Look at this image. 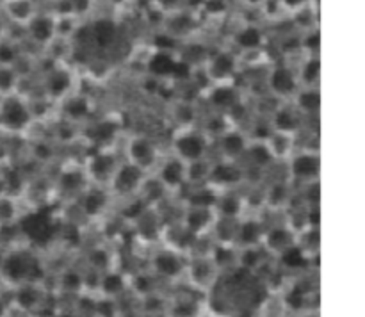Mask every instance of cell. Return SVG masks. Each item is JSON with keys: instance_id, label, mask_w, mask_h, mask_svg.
Masks as SVG:
<instances>
[{"instance_id": "obj_1", "label": "cell", "mask_w": 365, "mask_h": 317, "mask_svg": "<svg viewBox=\"0 0 365 317\" xmlns=\"http://www.w3.org/2000/svg\"><path fill=\"white\" fill-rule=\"evenodd\" d=\"M31 114H29L27 105L21 100L14 96H6L0 103V121L9 130H21L27 127Z\"/></svg>"}, {"instance_id": "obj_2", "label": "cell", "mask_w": 365, "mask_h": 317, "mask_svg": "<svg viewBox=\"0 0 365 317\" xmlns=\"http://www.w3.org/2000/svg\"><path fill=\"white\" fill-rule=\"evenodd\" d=\"M175 148H177L178 155L184 159L198 160L205 153V142L198 134H182L175 141Z\"/></svg>"}, {"instance_id": "obj_3", "label": "cell", "mask_w": 365, "mask_h": 317, "mask_svg": "<svg viewBox=\"0 0 365 317\" xmlns=\"http://www.w3.org/2000/svg\"><path fill=\"white\" fill-rule=\"evenodd\" d=\"M29 34L34 41L46 43L53 38L56 34V21L46 14H34L31 20L27 21Z\"/></svg>"}, {"instance_id": "obj_4", "label": "cell", "mask_w": 365, "mask_h": 317, "mask_svg": "<svg viewBox=\"0 0 365 317\" xmlns=\"http://www.w3.org/2000/svg\"><path fill=\"white\" fill-rule=\"evenodd\" d=\"M128 153L132 157V164H135L138 167L148 166V164H152L153 157H155L153 145L145 137L132 139L130 146H128Z\"/></svg>"}, {"instance_id": "obj_5", "label": "cell", "mask_w": 365, "mask_h": 317, "mask_svg": "<svg viewBox=\"0 0 365 317\" xmlns=\"http://www.w3.org/2000/svg\"><path fill=\"white\" fill-rule=\"evenodd\" d=\"M139 178H141V167L130 162L118 170V173L114 175V185H116L118 191L128 192L135 189V185L139 184Z\"/></svg>"}, {"instance_id": "obj_6", "label": "cell", "mask_w": 365, "mask_h": 317, "mask_svg": "<svg viewBox=\"0 0 365 317\" xmlns=\"http://www.w3.org/2000/svg\"><path fill=\"white\" fill-rule=\"evenodd\" d=\"M319 171V159L312 153H303L292 160V173L299 178H312Z\"/></svg>"}, {"instance_id": "obj_7", "label": "cell", "mask_w": 365, "mask_h": 317, "mask_svg": "<svg viewBox=\"0 0 365 317\" xmlns=\"http://www.w3.org/2000/svg\"><path fill=\"white\" fill-rule=\"evenodd\" d=\"M2 273L6 274V276L9 278V280H13V281L24 280V278L27 276V273H29L27 260H25L24 256H18V255L9 256V259L4 260Z\"/></svg>"}, {"instance_id": "obj_8", "label": "cell", "mask_w": 365, "mask_h": 317, "mask_svg": "<svg viewBox=\"0 0 365 317\" xmlns=\"http://www.w3.org/2000/svg\"><path fill=\"white\" fill-rule=\"evenodd\" d=\"M262 32H260V28L255 27V25H246L245 28H241V31L235 34V41H237L239 46L245 50L259 48V46L262 45Z\"/></svg>"}, {"instance_id": "obj_9", "label": "cell", "mask_w": 365, "mask_h": 317, "mask_svg": "<svg viewBox=\"0 0 365 317\" xmlns=\"http://www.w3.org/2000/svg\"><path fill=\"white\" fill-rule=\"evenodd\" d=\"M234 70H235V59L234 56L228 52L217 53V56H214L212 61H210V73H212L216 78L228 77V75L234 73Z\"/></svg>"}, {"instance_id": "obj_10", "label": "cell", "mask_w": 365, "mask_h": 317, "mask_svg": "<svg viewBox=\"0 0 365 317\" xmlns=\"http://www.w3.org/2000/svg\"><path fill=\"white\" fill-rule=\"evenodd\" d=\"M184 177L185 167L180 160H168L163 166V170H160V180H163L164 185H170V187L180 184Z\"/></svg>"}, {"instance_id": "obj_11", "label": "cell", "mask_w": 365, "mask_h": 317, "mask_svg": "<svg viewBox=\"0 0 365 317\" xmlns=\"http://www.w3.org/2000/svg\"><path fill=\"white\" fill-rule=\"evenodd\" d=\"M114 36H116V27L113 21L100 20L93 27V39L98 46H109L114 41Z\"/></svg>"}, {"instance_id": "obj_12", "label": "cell", "mask_w": 365, "mask_h": 317, "mask_svg": "<svg viewBox=\"0 0 365 317\" xmlns=\"http://www.w3.org/2000/svg\"><path fill=\"white\" fill-rule=\"evenodd\" d=\"M271 88L280 93V95H289L294 89V77L285 68H278L271 75Z\"/></svg>"}, {"instance_id": "obj_13", "label": "cell", "mask_w": 365, "mask_h": 317, "mask_svg": "<svg viewBox=\"0 0 365 317\" xmlns=\"http://www.w3.org/2000/svg\"><path fill=\"white\" fill-rule=\"evenodd\" d=\"M7 13L16 21H29L34 16L31 0H7Z\"/></svg>"}, {"instance_id": "obj_14", "label": "cell", "mask_w": 365, "mask_h": 317, "mask_svg": "<svg viewBox=\"0 0 365 317\" xmlns=\"http://www.w3.org/2000/svg\"><path fill=\"white\" fill-rule=\"evenodd\" d=\"M70 85V75L66 71H52L46 78V89L52 96H61Z\"/></svg>"}, {"instance_id": "obj_15", "label": "cell", "mask_w": 365, "mask_h": 317, "mask_svg": "<svg viewBox=\"0 0 365 317\" xmlns=\"http://www.w3.org/2000/svg\"><path fill=\"white\" fill-rule=\"evenodd\" d=\"M245 137H242L241 134H237V132H228V134H225L223 139H221V150L230 157L239 155V153L245 150Z\"/></svg>"}, {"instance_id": "obj_16", "label": "cell", "mask_w": 365, "mask_h": 317, "mask_svg": "<svg viewBox=\"0 0 365 317\" xmlns=\"http://www.w3.org/2000/svg\"><path fill=\"white\" fill-rule=\"evenodd\" d=\"M114 160L110 155H98L93 157L91 160V173L95 175L98 180H106L110 173H113Z\"/></svg>"}, {"instance_id": "obj_17", "label": "cell", "mask_w": 365, "mask_h": 317, "mask_svg": "<svg viewBox=\"0 0 365 317\" xmlns=\"http://www.w3.org/2000/svg\"><path fill=\"white\" fill-rule=\"evenodd\" d=\"M155 267L163 274H168V276H175V274L180 271V262L175 255L171 253H160L155 259Z\"/></svg>"}, {"instance_id": "obj_18", "label": "cell", "mask_w": 365, "mask_h": 317, "mask_svg": "<svg viewBox=\"0 0 365 317\" xmlns=\"http://www.w3.org/2000/svg\"><path fill=\"white\" fill-rule=\"evenodd\" d=\"M209 210L207 207H195V210L187 214V227L191 232H200L209 223Z\"/></svg>"}, {"instance_id": "obj_19", "label": "cell", "mask_w": 365, "mask_h": 317, "mask_svg": "<svg viewBox=\"0 0 365 317\" xmlns=\"http://www.w3.org/2000/svg\"><path fill=\"white\" fill-rule=\"evenodd\" d=\"M210 98H212L214 105L230 107V105H234V103H235V98H237V95H235V91L230 88V85H221V88L214 89L212 95H210Z\"/></svg>"}, {"instance_id": "obj_20", "label": "cell", "mask_w": 365, "mask_h": 317, "mask_svg": "<svg viewBox=\"0 0 365 317\" xmlns=\"http://www.w3.org/2000/svg\"><path fill=\"white\" fill-rule=\"evenodd\" d=\"M150 68H152V71L155 75H170V73H173L175 61L171 59L168 53L160 52V53H157L152 61H150Z\"/></svg>"}, {"instance_id": "obj_21", "label": "cell", "mask_w": 365, "mask_h": 317, "mask_svg": "<svg viewBox=\"0 0 365 317\" xmlns=\"http://www.w3.org/2000/svg\"><path fill=\"white\" fill-rule=\"evenodd\" d=\"M24 228L31 237L43 239L46 235V232H48V223H46V219H43L41 216H32L25 221Z\"/></svg>"}, {"instance_id": "obj_22", "label": "cell", "mask_w": 365, "mask_h": 317, "mask_svg": "<svg viewBox=\"0 0 365 317\" xmlns=\"http://www.w3.org/2000/svg\"><path fill=\"white\" fill-rule=\"evenodd\" d=\"M212 177L216 178L220 184H232V182H235L239 178V170L228 162L217 164L212 170Z\"/></svg>"}, {"instance_id": "obj_23", "label": "cell", "mask_w": 365, "mask_h": 317, "mask_svg": "<svg viewBox=\"0 0 365 317\" xmlns=\"http://www.w3.org/2000/svg\"><path fill=\"white\" fill-rule=\"evenodd\" d=\"M14 85H16V73L13 66L0 64V95H9Z\"/></svg>"}, {"instance_id": "obj_24", "label": "cell", "mask_w": 365, "mask_h": 317, "mask_svg": "<svg viewBox=\"0 0 365 317\" xmlns=\"http://www.w3.org/2000/svg\"><path fill=\"white\" fill-rule=\"evenodd\" d=\"M106 205V196L102 191H91L84 196V210L88 214H98Z\"/></svg>"}, {"instance_id": "obj_25", "label": "cell", "mask_w": 365, "mask_h": 317, "mask_svg": "<svg viewBox=\"0 0 365 317\" xmlns=\"http://www.w3.org/2000/svg\"><path fill=\"white\" fill-rule=\"evenodd\" d=\"M267 242H269V246L273 249H282L284 251L291 244V234L285 228H274L269 234V237H267Z\"/></svg>"}, {"instance_id": "obj_26", "label": "cell", "mask_w": 365, "mask_h": 317, "mask_svg": "<svg viewBox=\"0 0 365 317\" xmlns=\"http://www.w3.org/2000/svg\"><path fill=\"white\" fill-rule=\"evenodd\" d=\"M18 59V52L14 48V45L6 39H0V64L4 66H13Z\"/></svg>"}, {"instance_id": "obj_27", "label": "cell", "mask_w": 365, "mask_h": 317, "mask_svg": "<svg viewBox=\"0 0 365 317\" xmlns=\"http://www.w3.org/2000/svg\"><path fill=\"white\" fill-rule=\"evenodd\" d=\"M250 157H252L253 162L259 164V166H266L271 160V157H273V152H271V148H267L266 145L259 142V145H253L252 148H250Z\"/></svg>"}, {"instance_id": "obj_28", "label": "cell", "mask_w": 365, "mask_h": 317, "mask_svg": "<svg viewBox=\"0 0 365 317\" xmlns=\"http://www.w3.org/2000/svg\"><path fill=\"white\" fill-rule=\"evenodd\" d=\"M274 123L280 132H291L296 128V118L291 110H278V114L274 116Z\"/></svg>"}, {"instance_id": "obj_29", "label": "cell", "mask_w": 365, "mask_h": 317, "mask_svg": "<svg viewBox=\"0 0 365 317\" xmlns=\"http://www.w3.org/2000/svg\"><path fill=\"white\" fill-rule=\"evenodd\" d=\"M89 110V103L86 98H73L66 103V113L71 118H82L86 116Z\"/></svg>"}, {"instance_id": "obj_30", "label": "cell", "mask_w": 365, "mask_h": 317, "mask_svg": "<svg viewBox=\"0 0 365 317\" xmlns=\"http://www.w3.org/2000/svg\"><path fill=\"white\" fill-rule=\"evenodd\" d=\"M284 262L291 267H299L305 264V256H303L302 249L299 248L289 246L287 249H284Z\"/></svg>"}, {"instance_id": "obj_31", "label": "cell", "mask_w": 365, "mask_h": 317, "mask_svg": "<svg viewBox=\"0 0 365 317\" xmlns=\"http://www.w3.org/2000/svg\"><path fill=\"white\" fill-rule=\"evenodd\" d=\"M16 301H18V305L21 306V308H32V306L38 303V294H36L34 289L25 287V289H21L20 292H18Z\"/></svg>"}, {"instance_id": "obj_32", "label": "cell", "mask_w": 365, "mask_h": 317, "mask_svg": "<svg viewBox=\"0 0 365 317\" xmlns=\"http://www.w3.org/2000/svg\"><path fill=\"white\" fill-rule=\"evenodd\" d=\"M260 237V227L255 221H248L241 228V239L245 242H255Z\"/></svg>"}, {"instance_id": "obj_33", "label": "cell", "mask_w": 365, "mask_h": 317, "mask_svg": "<svg viewBox=\"0 0 365 317\" xmlns=\"http://www.w3.org/2000/svg\"><path fill=\"white\" fill-rule=\"evenodd\" d=\"M317 77H319V61H317L316 57H312V59L307 61V64L303 66V78H305L307 82H314Z\"/></svg>"}, {"instance_id": "obj_34", "label": "cell", "mask_w": 365, "mask_h": 317, "mask_svg": "<svg viewBox=\"0 0 365 317\" xmlns=\"http://www.w3.org/2000/svg\"><path fill=\"white\" fill-rule=\"evenodd\" d=\"M299 105L305 110H314L319 107V95L316 91H305L299 96Z\"/></svg>"}, {"instance_id": "obj_35", "label": "cell", "mask_w": 365, "mask_h": 317, "mask_svg": "<svg viewBox=\"0 0 365 317\" xmlns=\"http://www.w3.org/2000/svg\"><path fill=\"white\" fill-rule=\"evenodd\" d=\"M121 287H123V280H121L118 274H109V276L103 280V291H106L107 294H116V292L121 291Z\"/></svg>"}, {"instance_id": "obj_36", "label": "cell", "mask_w": 365, "mask_h": 317, "mask_svg": "<svg viewBox=\"0 0 365 317\" xmlns=\"http://www.w3.org/2000/svg\"><path fill=\"white\" fill-rule=\"evenodd\" d=\"M68 13H86L89 9V0H63Z\"/></svg>"}, {"instance_id": "obj_37", "label": "cell", "mask_w": 365, "mask_h": 317, "mask_svg": "<svg viewBox=\"0 0 365 317\" xmlns=\"http://www.w3.org/2000/svg\"><path fill=\"white\" fill-rule=\"evenodd\" d=\"M82 184V177L77 171H68L63 175V185L64 189H77Z\"/></svg>"}, {"instance_id": "obj_38", "label": "cell", "mask_w": 365, "mask_h": 317, "mask_svg": "<svg viewBox=\"0 0 365 317\" xmlns=\"http://www.w3.org/2000/svg\"><path fill=\"white\" fill-rule=\"evenodd\" d=\"M205 7L212 14L223 13L225 7H227V0H205Z\"/></svg>"}, {"instance_id": "obj_39", "label": "cell", "mask_w": 365, "mask_h": 317, "mask_svg": "<svg viewBox=\"0 0 365 317\" xmlns=\"http://www.w3.org/2000/svg\"><path fill=\"white\" fill-rule=\"evenodd\" d=\"M221 209H223V212L228 214V216H234V214L239 210V199L237 198L223 199V203H221Z\"/></svg>"}, {"instance_id": "obj_40", "label": "cell", "mask_w": 365, "mask_h": 317, "mask_svg": "<svg viewBox=\"0 0 365 317\" xmlns=\"http://www.w3.org/2000/svg\"><path fill=\"white\" fill-rule=\"evenodd\" d=\"M189 27H191V18L185 16V14H182L180 18H175V24L171 25V31H189Z\"/></svg>"}, {"instance_id": "obj_41", "label": "cell", "mask_w": 365, "mask_h": 317, "mask_svg": "<svg viewBox=\"0 0 365 317\" xmlns=\"http://www.w3.org/2000/svg\"><path fill=\"white\" fill-rule=\"evenodd\" d=\"M175 316L177 317H192L195 316V306L189 305V303H180V305L175 308Z\"/></svg>"}, {"instance_id": "obj_42", "label": "cell", "mask_w": 365, "mask_h": 317, "mask_svg": "<svg viewBox=\"0 0 365 317\" xmlns=\"http://www.w3.org/2000/svg\"><path fill=\"white\" fill-rule=\"evenodd\" d=\"M305 46L310 50H317L319 48V32L312 31L309 32V36L305 38Z\"/></svg>"}, {"instance_id": "obj_43", "label": "cell", "mask_w": 365, "mask_h": 317, "mask_svg": "<svg viewBox=\"0 0 365 317\" xmlns=\"http://www.w3.org/2000/svg\"><path fill=\"white\" fill-rule=\"evenodd\" d=\"M64 285L68 289H78L81 287V276L77 273H66L64 274Z\"/></svg>"}, {"instance_id": "obj_44", "label": "cell", "mask_w": 365, "mask_h": 317, "mask_svg": "<svg viewBox=\"0 0 365 317\" xmlns=\"http://www.w3.org/2000/svg\"><path fill=\"white\" fill-rule=\"evenodd\" d=\"M242 262H245L248 267H253L257 262H259V255H257V251H252V249H250V251L245 253V259H242Z\"/></svg>"}, {"instance_id": "obj_45", "label": "cell", "mask_w": 365, "mask_h": 317, "mask_svg": "<svg viewBox=\"0 0 365 317\" xmlns=\"http://www.w3.org/2000/svg\"><path fill=\"white\" fill-rule=\"evenodd\" d=\"M182 0H157V4H159L163 9L166 11H171V9H177L178 4H180Z\"/></svg>"}, {"instance_id": "obj_46", "label": "cell", "mask_w": 365, "mask_h": 317, "mask_svg": "<svg viewBox=\"0 0 365 317\" xmlns=\"http://www.w3.org/2000/svg\"><path fill=\"white\" fill-rule=\"evenodd\" d=\"M289 9H302L305 6V0H282Z\"/></svg>"}, {"instance_id": "obj_47", "label": "cell", "mask_w": 365, "mask_h": 317, "mask_svg": "<svg viewBox=\"0 0 365 317\" xmlns=\"http://www.w3.org/2000/svg\"><path fill=\"white\" fill-rule=\"evenodd\" d=\"M302 301H303V292L299 291V289H296V291L292 292V296H291V305L299 306V305H302Z\"/></svg>"}, {"instance_id": "obj_48", "label": "cell", "mask_w": 365, "mask_h": 317, "mask_svg": "<svg viewBox=\"0 0 365 317\" xmlns=\"http://www.w3.org/2000/svg\"><path fill=\"white\" fill-rule=\"evenodd\" d=\"M93 262H96L98 266H106V253L103 251L93 253Z\"/></svg>"}, {"instance_id": "obj_49", "label": "cell", "mask_w": 365, "mask_h": 317, "mask_svg": "<svg viewBox=\"0 0 365 317\" xmlns=\"http://www.w3.org/2000/svg\"><path fill=\"white\" fill-rule=\"evenodd\" d=\"M138 284H139V289H141V291H146V285H148V284H146L145 278H139Z\"/></svg>"}, {"instance_id": "obj_50", "label": "cell", "mask_w": 365, "mask_h": 317, "mask_svg": "<svg viewBox=\"0 0 365 317\" xmlns=\"http://www.w3.org/2000/svg\"><path fill=\"white\" fill-rule=\"evenodd\" d=\"M4 313H6V305L0 301V317H4Z\"/></svg>"}, {"instance_id": "obj_51", "label": "cell", "mask_w": 365, "mask_h": 317, "mask_svg": "<svg viewBox=\"0 0 365 317\" xmlns=\"http://www.w3.org/2000/svg\"><path fill=\"white\" fill-rule=\"evenodd\" d=\"M4 38V24H2V20H0V39Z\"/></svg>"}, {"instance_id": "obj_52", "label": "cell", "mask_w": 365, "mask_h": 317, "mask_svg": "<svg viewBox=\"0 0 365 317\" xmlns=\"http://www.w3.org/2000/svg\"><path fill=\"white\" fill-rule=\"evenodd\" d=\"M61 317H71V316H70V313H64V316H61Z\"/></svg>"}, {"instance_id": "obj_53", "label": "cell", "mask_w": 365, "mask_h": 317, "mask_svg": "<svg viewBox=\"0 0 365 317\" xmlns=\"http://www.w3.org/2000/svg\"><path fill=\"white\" fill-rule=\"evenodd\" d=\"M248 2H259V0H248Z\"/></svg>"}, {"instance_id": "obj_54", "label": "cell", "mask_w": 365, "mask_h": 317, "mask_svg": "<svg viewBox=\"0 0 365 317\" xmlns=\"http://www.w3.org/2000/svg\"><path fill=\"white\" fill-rule=\"evenodd\" d=\"M114 2H120V0H114Z\"/></svg>"}, {"instance_id": "obj_55", "label": "cell", "mask_w": 365, "mask_h": 317, "mask_svg": "<svg viewBox=\"0 0 365 317\" xmlns=\"http://www.w3.org/2000/svg\"><path fill=\"white\" fill-rule=\"evenodd\" d=\"M0 276H2V273H0Z\"/></svg>"}]
</instances>
